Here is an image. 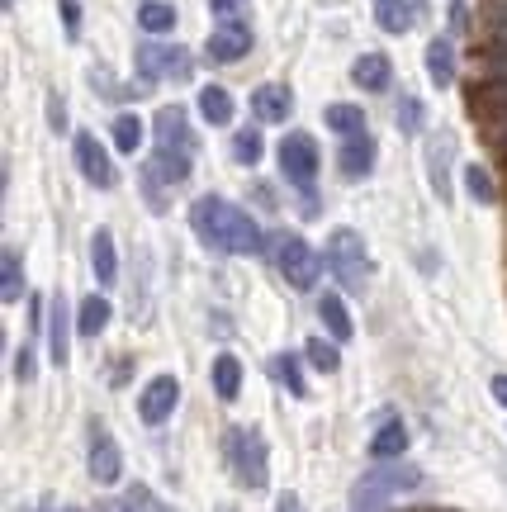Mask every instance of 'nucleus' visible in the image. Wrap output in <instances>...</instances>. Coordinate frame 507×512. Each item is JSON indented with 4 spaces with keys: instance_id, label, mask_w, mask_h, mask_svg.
Wrapping results in <instances>:
<instances>
[{
    "instance_id": "obj_19",
    "label": "nucleus",
    "mask_w": 507,
    "mask_h": 512,
    "mask_svg": "<svg viewBox=\"0 0 507 512\" xmlns=\"http://www.w3.org/2000/svg\"><path fill=\"white\" fill-rule=\"evenodd\" d=\"M408 451V427L399 418H384L370 437V460H399Z\"/></svg>"
},
{
    "instance_id": "obj_41",
    "label": "nucleus",
    "mask_w": 507,
    "mask_h": 512,
    "mask_svg": "<svg viewBox=\"0 0 507 512\" xmlns=\"http://www.w3.org/2000/svg\"><path fill=\"white\" fill-rule=\"evenodd\" d=\"M62 24H67V29H81V5H76V0H62Z\"/></svg>"
},
{
    "instance_id": "obj_23",
    "label": "nucleus",
    "mask_w": 507,
    "mask_h": 512,
    "mask_svg": "<svg viewBox=\"0 0 507 512\" xmlns=\"http://www.w3.org/2000/svg\"><path fill=\"white\" fill-rule=\"evenodd\" d=\"M318 318H323V328L332 332V342H351L356 323H351V313H346V304L337 294H323V299H318Z\"/></svg>"
},
{
    "instance_id": "obj_34",
    "label": "nucleus",
    "mask_w": 507,
    "mask_h": 512,
    "mask_svg": "<svg viewBox=\"0 0 507 512\" xmlns=\"http://www.w3.org/2000/svg\"><path fill=\"white\" fill-rule=\"evenodd\" d=\"M337 347H342V342H323V337H313V342H304L308 366H313V370H323V375H332V370H337V361H342V356H337Z\"/></svg>"
},
{
    "instance_id": "obj_17",
    "label": "nucleus",
    "mask_w": 507,
    "mask_h": 512,
    "mask_svg": "<svg viewBox=\"0 0 507 512\" xmlns=\"http://www.w3.org/2000/svg\"><path fill=\"white\" fill-rule=\"evenodd\" d=\"M147 176H157L162 185H181V181H190V171H195V157L190 152H171V147H157L152 152V162L143 166Z\"/></svg>"
},
{
    "instance_id": "obj_10",
    "label": "nucleus",
    "mask_w": 507,
    "mask_h": 512,
    "mask_svg": "<svg viewBox=\"0 0 507 512\" xmlns=\"http://www.w3.org/2000/svg\"><path fill=\"white\" fill-rule=\"evenodd\" d=\"M176 403H181L176 375H157V380H147V389L138 394V418H143L147 427H162V422L176 413Z\"/></svg>"
},
{
    "instance_id": "obj_8",
    "label": "nucleus",
    "mask_w": 507,
    "mask_h": 512,
    "mask_svg": "<svg viewBox=\"0 0 507 512\" xmlns=\"http://www.w3.org/2000/svg\"><path fill=\"white\" fill-rule=\"evenodd\" d=\"M72 147H76V166H81V176H86L95 190H114V185H119V166L109 162V152L100 147L95 133L81 128V133L72 138Z\"/></svg>"
},
{
    "instance_id": "obj_21",
    "label": "nucleus",
    "mask_w": 507,
    "mask_h": 512,
    "mask_svg": "<svg viewBox=\"0 0 507 512\" xmlns=\"http://www.w3.org/2000/svg\"><path fill=\"white\" fill-rule=\"evenodd\" d=\"M91 271L100 285H114L119 280V252H114V238H109V228H100L91 238Z\"/></svg>"
},
{
    "instance_id": "obj_37",
    "label": "nucleus",
    "mask_w": 507,
    "mask_h": 512,
    "mask_svg": "<svg viewBox=\"0 0 507 512\" xmlns=\"http://www.w3.org/2000/svg\"><path fill=\"white\" fill-rule=\"evenodd\" d=\"M422 124H427V105L413 100V95H403L399 100V128L403 133H422Z\"/></svg>"
},
{
    "instance_id": "obj_14",
    "label": "nucleus",
    "mask_w": 507,
    "mask_h": 512,
    "mask_svg": "<svg viewBox=\"0 0 507 512\" xmlns=\"http://www.w3.org/2000/svg\"><path fill=\"white\" fill-rule=\"evenodd\" d=\"M290 86H280V81H266V86H256L252 91V114L256 124H285L290 119Z\"/></svg>"
},
{
    "instance_id": "obj_44",
    "label": "nucleus",
    "mask_w": 507,
    "mask_h": 512,
    "mask_svg": "<svg viewBox=\"0 0 507 512\" xmlns=\"http://www.w3.org/2000/svg\"><path fill=\"white\" fill-rule=\"evenodd\" d=\"M275 512H304V503H299V494H280Z\"/></svg>"
},
{
    "instance_id": "obj_31",
    "label": "nucleus",
    "mask_w": 507,
    "mask_h": 512,
    "mask_svg": "<svg viewBox=\"0 0 507 512\" xmlns=\"http://www.w3.org/2000/svg\"><path fill=\"white\" fill-rule=\"evenodd\" d=\"M138 24H143L147 34H171L176 29V10L162 5V0H143L138 5Z\"/></svg>"
},
{
    "instance_id": "obj_13",
    "label": "nucleus",
    "mask_w": 507,
    "mask_h": 512,
    "mask_svg": "<svg viewBox=\"0 0 507 512\" xmlns=\"http://www.w3.org/2000/svg\"><path fill=\"white\" fill-rule=\"evenodd\" d=\"M337 171H342L346 181H365V176L375 171V143H370V133L342 138V147H337Z\"/></svg>"
},
{
    "instance_id": "obj_45",
    "label": "nucleus",
    "mask_w": 507,
    "mask_h": 512,
    "mask_svg": "<svg viewBox=\"0 0 507 512\" xmlns=\"http://www.w3.org/2000/svg\"><path fill=\"white\" fill-rule=\"evenodd\" d=\"M489 389H493V399H498V403H503V408H507V375H493V380H489Z\"/></svg>"
},
{
    "instance_id": "obj_39",
    "label": "nucleus",
    "mask_w": 507,
    "mask_h": 512,
    "mask_svg": "<svg viewBox=\"0 0 507 512\" xmlns=\"http://www.w3.org/2000/svg\"><path fill=\"white\" fill-rule=\"evenodd\" d=\"M38 375V361H34V342H29V347L19 351V361H15V380L19 384H29Z\"/></svg>"
},
{
    "instance_id": "obj_28",
    "label": "nucleus",
    "mask_w": 507,
    "mask_h": 512,
    "mask_svg": "<svg viewBox=\"0 0 507 512\" xmlns=\"http://www.w3.org/2000/svg\"><path fill=\"white\" fill-rule=\"evenodd\" d=\"M271 375H275L280 384H285V389H290L294 399H308L304 366H299V356H294V351H280V356H275V361H271Z\"/></svg>"
},
{
    "instance_id": "obj_30",
    "label": "nucleus",
    "mask_w": 507,
    "mask_h": 512,
    "mask_svg": "<svg viewBox=\"0 0 507 512\" xmlns=\"http://www.w3.org/2000/svg\"><path fill=\"white\" fill-rule=\"evenodd\" d=\"M19 294H24V261H19L15 247H5V261H0V299L15 304Z\"/></svg>"
},
{
    "instance_id": "obj_24",
    "label": "nucleus",
    "mask_w": 507,
    "mask_h": 512,
    "mask_svg": "<svg viewBox=\"0 0 507 512\" xmlns=\"http://www.w3.org/2000/svg\"><path fill=\"white\" fill-rule=\"evenodd\" d=\"M105 323H109V299L105 294H86L81 309H76V332H81V337H100Z\"/></svg>"
},
{
    "instance_id": "obj_16",
    "label": "nucleus",
    "mask_w": 507,
    "mask_h": 512,
    "mask_svg": "<svg viewBox=\"0 0 507 512\" xmlns=\"http://www.w3.org/2000/svg\"><path fill=\"white\" fill-rule=\"evenodd\" d=\"M451 157H455V133H432L427 138V171H432V185L441 200H451V176H446Z\"/></svg>"
},
{
    "instance_id": "obj_33",
    "label": "nucleus",
    "mask_w": 507,
    "mask_h": 512,
    "mask_svg": "<svg viewBox=\"0 0 507 512\" xmlns=\"http://www.w3.org/2000/svg\"><path fill=\"white\" fill-rule=\"evenodd\" d=\"M261 152H266V143H261V124L256 128H237L233 133V157L242 166H256L261 162Z\"/></svg>"
},
{
    "instance_id": "obj_36",
    "label": "nucleus",
    "mask_w": 507,
    "mask_h": 512,
    "mask_svg": "<svg viewBox=\"0 0 507 512\" xmlns=\"http://www.w3.org/2000/svg\"><path fill=\"white\" fill-rule=\"evenodd\" d=\"M138 143H143V119L138 114H119L114 119V147L119 152H138Z\"/></svg>"
},
{
    "instance_id": "obj_1",
    "label": "nucleus",
    "mask_w": 507,
    "mask_h": 512,
    "mask_svg": "<svg viewBox=\"0 0 507 512\" xmlns=\"http://www.w3.org/2000/svg\"><path fill=\"white\" fill-rule=\"evenodd\" d=\"M190 223L209 252H228V256H256L266 252V233L252 223V214H242L237 204L218 200V195H204L190 209Z\"/></svg>"
},
{
    "instance_id": "obj_40",
    "label": "nucleus",
    "mask_w": 507,
    "mask_h": 512,
    "mask_svg": "<svg viewBox=\"0 0 507 512\" xmlns=\"http://www.w3.org/2000/svg\"><path fill=\"white\" fill-rule=\"evenodd\" d=\"M489 24L498 29V38L507 43V0H489Z\"/></svg>"
},
{
    "instance_id": "obj_32",
    "label": "nucleus",
    "mask_w": 507,
    "mask_h": 512,
    "mask_svg": "<svg viewBox=\"0 0 507 512\" xmlns=\"http://www.w3.org/2000/svg\"><path fill=\"white\" fill-rule=\"evenodd\" d=\"M327 128L337 138H356V133H365V114L356 105H327Z\"/></svg>"
},
{
    "instance_id": "obj_26",
    "label": "nucleus",
    "mask_w": 507,
    "mask_h": 512,
    "mask_svg": "<svg viewBox=\"0 0 507 512\" xmlns=\"http://www.w3.org/2000/svg\"><path fill=\"white\" fill-rule=\"evenodd\" d=\"M214 394L223 403H233L237 394H242V361H237V356H228V351L214 361Z\"/></svg>"
},
{
    "instance_id": "obj_43",
    "label": "nucleus",
    "mask_w": 507,
    "mask_h": 512,
    "mask_svg": "<svg viewBox=\"0 0 507 512\" xmlns=\"http://www.w3.org/2000/svg\"><path fill=\"white\" fill-rule=\"evenodd\" d=\"M209 5L218 10V19H233L237 10H242V0H209Z\"/></svg>"
},
{
    "instance_id": "obj_9",
    "label": "nucleus",
    "mask_w": 507,
    "mask_h": 512,
    "mask_svg": "<svg viewBox=\"0 0 507 512\" xmlns=\"http://www.w3.org/2000/svg\"><path fill=\"white\" fill-rule=\"evenodd\" d=\"M86 470H91L95 484H119L124 479V451H119V441L109 437L100 422H91V456H86Z\"/></svg>"
},
{
    "instance_id": "obj_48",
    "label": "nucleus",
    "mask_w": 507,
    "mask_h": 512,
    "mask_svg": "<svg viewBox=\"0 0 507 512\" xmlns=\"http://www.w3.org/2000/svg\"><path fill=\"white\" fill-rule=\"evenodd\" d=\"M218 512H233V508H218Z\"/></svg>"
},
{
    "instance_id": "obj_3",
    "label": "nucleus",
    "mask_w": 507,
    "mask_h": 512,
    "mask_svg": "<svg viewBox=\"0 0 507 512\" xmlns=\"http://www.w3.org/2000/svg\"><path fill=\"white\" fill-rule=\"evenodd\" d=\"M327 271L337 275V285L346 294H361L365 280H370V252H365V242L356 228H332V238H327Z\"/></svg>"
},
{
    "instance_id": "obj_46",
    "label": "nucleus",
    "mask_w": 507,
    "mask_h": 512,
    "mask_svg": "<svg viewBox=\"0 0 507 512\" xmlns=\"http://www.w3.org/2000/svg\"><path fill=\"white\" fill-rule=\"evenodd\" d=\"M38 512H86V508H76V503H43Z\"/></svg>"
},
{
    "instance_id": "obj_2",
    "label": "nucleus",
    "mask_w": 507,
    "mask_h": 512,
    "mask_svg": "<svg viewBox=\"0 0 507 512\" xmlns=\"http://www.w3.org/2000/svg\"><path fill=\"white\" fill-rule=\"evenodd\" d=\"M223 456H228V465H233V475L242 489H266V479H271V446H266V437H261L256 427L233 422V427L223 432Z\"/></svg>"
},
{
    "instance_id": "obj_4",
    "label": "nucleus",
    "mask_w": 507,
    "mask_h": 512,
    "mask_svg": "<svg viewBox=\"0 0 507 512\" xmlns=\"http://www.w3.org/2000/svg\"><path fill=\"white\" fill-rule=\"evenodd\" d=\"M266 252L275 256L280 275L290 280L294 290H313V285H318V275H323V256L313 252L304 238H294V233H271V238H266Z\"/></svg>"
},
{
    "instance_id": "obj_18",
    "label": "nucleus",
    "mask_w": 507,
    "mask_h": 512,
    "mask_svg": "<svg viewBox=\"0 0 507 512\" xmlns=\"http://www.w3.org/2000/svg\"><path fill=\"white\" fill-rule=\"evenodd\" d=\"M100 512H176V508H171L162 494H152L147 484H133V489H124L119 498L100 503Z\"/></svg>"
},
{
    "instance_id": "obj_38",
    "label": "nucleus",
    "mask_w": 507,
    "mask_h": 512,
    "mask_svg": "<svg viewBox=\"0 0 507 512\" xmlns=\"http://www.w3.org/2000/svg\"><path fill=\"white\" fill-rule=\"evenodd\" d=\"M479 62H484L489 81H507V43H503V38H498L493 48H484V53H479Z\"/></svg>"
},
{
    "instance_id": "obj_20",
    "label": "nucleus",
    "mask_w": 507,
    "mask_h": 512,
    "mask_svg": "<svg viewBox=\"0 0 507 512\" xmlns=\"http://www.w3.org/2000/svg\"><path fill=\"white\" fill-rule=\"evenodd\" d=\"M67 332H72V313H67V299H53V323H48V356H53V366H67V361H72Z\"/></svg>"
},
{
    "instance_id": "obj_47",
    "label": "nucleus",
    "mask_w": 507,
    "mask_h": 512,
    "mask_svg": "<svg viewBox=\"0 0 507 512\" xmlns=\"http://www.w3.org/2000/svg\"><path fill=\"white\" fill-rule=\"evenodd\" d=\"M5 10H15V0H5Z\"/></svg>"
},
{
    "instance_id": "obj_12",
    "label": "nucleus",
    "mask_w": 507,
    "mask_h": 512,
    "mask_svg": "<svg viewBox=\"0 0 507 512\" xmlns=\"http://www.w3.org/2000/svg\"><path fill=\"white\" fill-rule=\"evenodd\" d=\"M252 53V29L242 24V19H223L209 38V57L214 62H237V57Z\"/></svg>"
},
{
    "instance_id": "obj_35",
    "label": "nucleus",
    "mask_w": 507,
    "mask_h": 512,
    "mask_svg": "<svg viewBox=\"0 0 507 512\" xmlns=\"http://www.w3.org/2000/svg\"><path fill=\"white\" fill-rule=\"evenodd\" d=\"M465 190H470L474 204H493V200H498V185H493V176L484 171V166H465Z\"/></svg>"
},
{
    "instance_id": "obj_25",
    "label": "nucleus",
    "mask_w": 507,
    "mask_h": 512,
    "mask_svg": "<svg viewBox=\"0 0 507 512\" xmlns=\"http://www.w3.org/2000/svg\"><path fill=\"white\" fill-rule=\"evenodd\" d=\"M413 0H375V19L384 34H408L413 29Z\"/></svg>"
},
{
    "instance_id": "obj_11",
    "label": "nucleus",
    "mask_w": 507,
    "mask_h": 512,
    "mask_svg": "<svg viewBox=\"0 0 507 512\" xmlns=\"http://www.w3.org/2000/svg\"><path fill=\"white\" fill-rule=\"evenodd\" d=\"M152 133H157V147H171V152H200V138H195V128H190V119H185L181 105H166V110H157V119H152Z\"/></svg>"
},
{
    "instance_id": "obj_27",
    "label": "nucleus",
    "mask_w": 507,
    "mask_h": 512,
    "mask_svg": "<svg viewBox=\"0 0 507 512\" xmlns=\"http://www.w3.org/2000/svg\"><path fill=\"white\" fill-rule=\"evenodd\" d=\"M233 110H237L233 95L223 91V86H204V91H200V114H204V124H218V128L233 124Z\"/></svg>"
},
{
    "instance_id": "obj_7",
    "label": "nucleus",
    "mask_w": 507,
    "mask_h": 512,
    "mask_svg": "<svg viewBox=\"0 0 507 512\" xmlns=\"http://www.w3.org/2000/svg\"><path fill=\"white\" fill-rule=\"evenodd\" d=\"M280 176L299 190H313V176H318V143H313V133H285V143H280Z\"/></svg>"
},
{
    "instance_id": "obj_22",
    "label": "nucleus",
    "mask_w": 507,
    "mask_h": 512,
    "mask_svg": "<svg viewBox=\"0 0 507 512\" xmlns=\"http://www.w3.org/2000/svg\"><path fill=\"white\" fill-rule=\"evenodd\" d=\"M427 76H432V86H451L455 81V43L451 38H432L427 43Z\"/></svg>"
},
{
    "instance_id": "obj_15",
    "label": "nucleus",
    "mask_w": 507,
    "mask_h": 512,
    "mask_svg": "<svg viewBox=\"0 0 507 512\" xmlns=\"http://www.w3.org/2000/svg\"><path fill=\"white\" fill-rule=\"evenodd\" d=\"M351 81L361 86V91H389L394 86V62L384 53H361L356 57V67H351Z\"/></svg>"
},
{
    "instance_id": "obj_5",
    "label": "nucleus",
    "mask_w": 507,
    "mask_h": 512,
    "mask_svg": "<svg viewBox=\"0 0 507 512\" xmlns=\"http://www.w3.org/2000/svg\"><path fill=\"white\" fill-rule=\"evenodd\" d=\"M408 489H417V470H408V465H384V470H370V475L356 479V489H351V508L356 512L389 508V498L408 494Z\"/></svg>"
},
{
    "instance_id": "obj_42",
    "label": "nucleus",
    "mask_w": 507,
    "mask_h": 512,
    "mask_svg": "<svg viewBox=\"0 0 507 512\" xmlns=\"http://www.w3.org/2000/svg\"><path fill=\"white\" fill-rule=\"evenodd\" d=\"M48 124H53L57 133H67V119H62V100H57V95H48Z\"/></svg>"
},
{
    "instance_id": "obj_6",
    "label": "nucleus",
    "mask_w": 507,
    "mask_h": 512,
    "mask_svg": "<svg viewBox=\"0 0 507 512\" xmlns=\"http://www.w3.org/2000/svg\"><path fill=\"white\" fill-rule=\"evenodd\" d=\"M133 62H138L143 86H152V81H185L190 67H195V57L185 53L181 43H166V38H147Z\"/></svg>"
},
{
    "instance_id": "obj_29",
    "label": "nucleus",
    "mask_w": 507,
    "mask_h": 512,
    "mask_svg": "<svg viewBox=\"0 0 507 512\" xmlns=\"http://www.w3.org/2000/svg\"><path fill=\"white\" fill-rule=\"evenodd\" d=\"M474 110L484 114V119L507 124V81H489V86H479V91H474Z\"/></svg>"
}]
</instances>
